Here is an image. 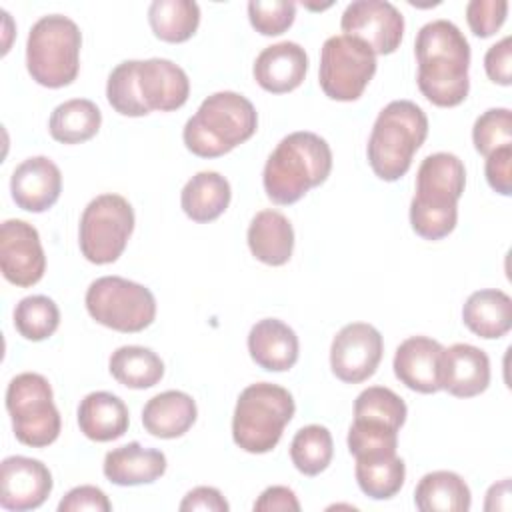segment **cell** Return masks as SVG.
<instances>
[{"label": "cell", "instance_id": "1", "mask_svg": "<svg viewBox=\"0 0 512 512\" xmlns=\"http://www.w3.org/2000/svg\"><path fill=\"white\" fill-rule=\"evenodd\" d=\"M418 62V88L422 96L440 108H452L466 100L470 90V44L456 24L438 18L424 24L414 42Z\"/></svg>", "mask_w": 512, "mask_h": 512}, {"label": "cell", "instance_id": "2", "mask_svg": "<svg viewBox=\"0 0 512 512\" xmlns=\"http://www.w3.org/2000/svg\"><path fill=\"white\" fill-rule=\"evenodd\" d=\"M190 80L166 58L124 60L108 76V104L122 116H146L154 110L172 112L186 104Z\"/></svg>", "mask_w": 512, "mask_h": 512}, {"label": "cell", "instance_id": "3", "mask_svg": "<svg viewBox=\"0 0 512 512\" xmlns=\"http://www.w3.org/2000/svg\"><path fill=\"white\" fill-rule=\"evenodd\" d=\"M466 186V168L456 154L436 152L422 160L416 172V192L410 202L412 230L424 240L446 238L458 222V200Z\"/></svg>", "mask_w": 512, "mask_h": 512}, {"label": "cell", "instance_id": "4", "mask_svg": "<svg viewBox=\"0 0 512 512\" xmlns=\"http://www.w3.org/2000/svg\"><path fill=\"white\" fill-rule=\"evenodd\" d=\"M330 170L332 150L328 142L314 132H292L278 142L264 164V192L274 204L288 206L320 186Z\"/></svg>", "mask_w": 512, "mask_h": 512}, {"label": "cell", "instance_id": "5", "mask_svg": "<svg viewBox=\"0 0 512 512\" xmlns=\"http://www.w3.org/2000/svg\"><path fill=\"white\" fill-rule=\"evenodd\" d=\"M258 128L254 104L232 90L210 94L184 124L186 148L200 158H218L250 140Z\"/></svg>", "mask_w": 512, "mask_h": 512}, {"label": "cell", "instance_id": "6", "mask_svg": "<svg viewBox=\"0 0 512 512\" xmlns=\"http://www.w3.org/2000/svg\"><path fill=\"white\" fill-rule=\"evenodd\" d=\"M426 136L424 110L412 100H392L378 112L368 138L366 154L372 172L384 182L400 180Z\"/></svg>", "mask_w": 512, "mask_h": 512}, {"label": "cell", "instance_id": "7", "mask_svg": "<svg viewBox=\"0 0 512 512\" xmlns=\"http://www.w3.org/2000/svg\"><path fill=\"white\" fill-rule=\"evenodd\" d=\"M294 412L296 404L286 388L272 382L246 386L232 416L234 444L250 454L274 450Z\"/></svg>", "mask_w": 512, "mask_h": 512}, {"label": "cell", "instance_id": "8", "mask_svg": "<svg viewBox=\"0 0 512 512\" xmlns=\"http://www.w3.org/2000/svg\"><path fill=\"white\" fill-rule=\"evenodd\" d=\"M82 32L62 14L42 16L26 40V68L34 82L46 88L72 84L80 70Z\"/></svg>", "mask_w": 512, "mask_h": 512}, {"label": "cell", "instance_id": "9", "mask_svg": "<svg viewBox=\"0 0 512 512\" xmlns=\"http://www.w3.org/2000/svg\"><path fill=\"white\" fill-rule=\"evenodd\" d=\"M6 410L18 442L44 448L60 436L62 420L50 382L36 372L14 376L6 388Z\"/></svg>", "mask_w": 512, "mask_h": 512}, {"label": "cell", "instance_id": "10", "mask_svg": "<svg viewBox=\"0 0 512 512\" xmlns=\"http://www.w3.org/2000/svg\"><path fill=\"white\" fill-rule=\"evenodd\" d=\"M84 302L98 324L116 332H142L156 318L154 294L122 276L96 278L88 286Z\"/></svg>", "mask_w": 512, "mask_h": 512}, {"label": "cell", "instance_id": "11", "mask_svg": "<svg viewBox=\"0 0 512 512\" xmlns=\"http://www.w3.org/2000/svg\"><path fill=\"white\" fill-rule=\"evenodd\" d=\"M134 230V210L120 194H100L88 202L80 216L78 244L92 264L116 262Z\"/></svg>", "mask_w": 512, "mask_h": 512}, {"label": "cell", "instance_id": "12", "mask_svg": "<svg viewBox=\"0 0 512 512\" xmlns=\"http://www.w3.org/2000/svg\"><path fill=\"white\" fill-rule=\"evenodd\" d=\"M376 74V54L360 40L338 34L322 44L318 82L322 92L338 102L362 96Z\"/></svg>", "mask_w": 512, "mask_h": 512}, {"label": "cell", "instance_id": "13", "mask_svg": "<svg viewBox=\"0 0 512 512\" xmlns=\"http://www.w3.org/2000/svg\"><path fill=\"white\" fill-rule=\"evenodd\" d=\"M340 28L374 54H392L404 36V16L386 0H354L342 12Z\"/></svg>", "mask_w": 512, "mask_h": 512}, {"label": "cell", "instance_id": "14", "mask_svg": "<svg viewBox=\"0 0 512 512\" xmlns=\"http://www.w3.org/2000/svg\"><path fill=\"white\" fill-rule=\"evenodd\" d=\"M384 352L382 334L368 322H352L338 330L330 346V368L346 384L368 380Z\"/></svg>", "mask_w": 512, "mask_h": 512}, {"label": "cell", "instance_id": "15", "mask_svg": "<svg viewBox=\"0 0 512 512\" xmlns=\"http://www.w3.org/2000/svg\"><path fill=\"white\" fill-rule=\"evenodd\" d=\"M0 270L2 276L20 288L34 286L46 272V256L38 230L18 218L0 226Z\"/></svg>", "mask_w": 512, "mask_h": 512}, {"label": "cell", "instance_id": "16", "mask_svg": "<svg viewBox=\"0 0 512 512\" xmlns=\"http://www.w3.org/2000/svg\"><path fill=\"white\" fill-rule=\"evenodd\" d=\"M48 466L28 456H8L0 464V506L14 512L40 508L52 492Z\"/></svg>", "mask_w": 512, "mask_h": 512}, {"label": "cell", "instance_id": "17", "mask_svg": "<svg viewBox=\"0 0 512 512\" xmlns=\"http://www.w3.org/2000/svg\"><path fill=\"white\" fill-rule=\"evenodd\" d=\"M62 192L60 168L46 156L26 158L10 176V194L18 208L26 212H46Z\"/></svg>", "mask_w": 512, "mask_h": 512}, {"label": "cell", "instance_id": "18", "mask_svg": "<svg viewBox=\"0 0 512 512\" xmlns=\"http://www.w3.org/2000/svg\"><path fill=\"white\" fill-rule=\"evenodd\" d=\"M442 354L440 342L428 336L406 338L394 354V374L410 390L420 394H434L442 390Z\"/></svg>", "mask_w": 512, "mask_h": 512}, {"label": "cell", "instance_id": "19", "mask_svg": "<svg viewBox=\"0 0 512 512\" xmlns=\"http://www.w3.org/2000/svg\"><path fill=\"white\" fill-rule=\"evenodd\" d=\"M308 72V54L296 42H278L266 46L254 60L252 74L260 88L272 94L296 90Z\"/></svg>", "mask_w": 512, "mask_h": 512}, {"label": "cell", "instance_id": "20", "mask_svg": "<svg viewBox=\"0 0 512 512\" xmlns=\"http://www.w3.org/2000/svg\"><path fill=\"white\" fill-rule=\"evenodd\" d=\"M442 390L456 398H472L482 394L490 384L488 354L472 344H452L442 354Z\"/></svg>", "mask_w": 512, "mask_h": 512}, {"label": "cell", "instance_id": "21", "mask_svg": "<svg viewBox=\"0 0 512 512\" xmlns=\"http://www.w3.org/2000/svg\"><path fill=\"white\" fill-rule=\"evenodd\" d=\"M298 336L278 318L258 320L248 332L250 358L268 372H286L298 360Z\"/></svg>", "mask_w": 512, "mask_h": 512}, {"label": "cell", "instance_id": "22", "mask_svg": "<svg viewBox=\"0 0 512 512\" xmlns=\"http://www.w3.org/2000/svg\"><path fill=\"white\" fill-rule=\"evenodd\" d=\"M166 456L162 450L144 448L140 442H128L104 456L102 472L116 486L152 484L166 472Z\"/></svg>", "mask_w": 512, "mask_h": 512}, {"label": "cell", "instance_id": "23", "mask_svg": "<svg viewBox=\"0 0 512 512\" xmlns=\"http://www.w3.org/2000/svg\"><path fill=\"white\" fill-rule=\"evenodd\" d=\"M198 416L196 402L182 390H166L152 396L142 408L144 430L156 438L172 440L186 434Z\"/></svg>", "mask_w": 512, "mask_h": 512}, {"label": "cell", "instance_id": "24", "mask_svg": "<svg viewBox=\"0 0 512 512\" xmlns=\"http://www.w3.org/2000/svg\"><path fill=\"white\" fill-rule=\"evenodd\" d=\"M130 414L122 398L112 392H90L78 404L80 432L94 442L118 440L126 434Z\"/></svg>", "mask_w": 512, "mask_h": 512}, {"label": "cell", "instance_id": "25", "mask_svg": "<svg viewBox=\"0 0 512 512\" xmlns=\"http://www.w3.org/2000/svg\"><path fill=\"white\" fill-rule=\"evenodd\" d=\"M248 248L268 266H284L294 250V228L278 210H260L248 226Z\"/></svg>", "mask_w": 512, "mask_h": 512}, {"label": "cell", "instance_id": "26", "mask_svg": "<svg viewBox=\"0 0 512 512\" xmlns=\"http://www.w3.org/2000/svg\"><path fill=\"white\" fill-rule=\"evenodd\" d=\"M462 320L484 340L502 338L512 328V298L496 288L476 290L462 306Z\"/></svg>", "mask_w": 512, "mask_h": 512}, {"label": "cell", "instance_id": "27", "mask_svg": "<svg viewBox=\"0 0 512 512\" xmlns=\"http://www.w3.org/2000/svg\"><path fill=\"white\" fill-rule=\"evenodd\" d=\"M230 198V182L214 170H202L184 184L180 192V206L190 220L204 224L222 216Z\"/></svg>", "mask_w": 512, "mask_h": 512}, {"label": "cell", "instance_id": "28", "mask_svg": "<svg viewBox=\"0 0 512 512\" xmlns=\"http://www.w3.org/2000/svg\"><path fill=\"white\" fill-rule=\"evenodd\" d=\"M414 504L420 512H468L472 494L460 474L434 470L416 484Z\"/></svg>", "mask_w": 512, "mask_h": 512}, {"label": "cell", "instance_id": "29", "mask_svg": "<svg viewBox=\"0 0 512 512\" xmlns=\"http://www.w3.org/2000/svg\"><path fill=\"white\" fill-rule=\"evenodd\" d=\"M100 124L102 112L92 100L72 98L52 110L48 130L56 142L82 144L98 134Z\"/></svg>", "mask_w": 512, "mask_h": 512}, {"label": "cell", "instance_id": "30", "mask_svg": "<svg viewBox=\"0 0 512 512\" xmlns=\"http://www.w3.org/2000/svg\"><path fill=\"white\" fill-rule=\"evenodd\" d=\"M108 370L112 378L134 390H144L156 386L164 376L162 358L144 346H120L112 352L108 360Z\"/></svg>", "mask_w": 512, "mask_h": 512}, {"label": "cell", "instance_id": "31", "mask_svg": "<svg viewBox=\"0 0 512 512\" xmlns=\"http://www.w3.org/2000/svg\"><path fill=\"white\" fill-rule=\"evenodd\" d=\"M148 22L156 38L180 44L194 36L200 24V6L192 0H154Z\"/></svg>", "mask_w": 512, "mask_h": 512}, {"label": "cell", "instance_id": "32", "mask_svg": "<svg viewBox=\"0 0 512 512\" xmlns=\"http://www.w3.org/2000/svg\"><path fill=\"white\" fill-rule=\"evenodd\" d=\"M360 490L372 500H388L400 492L406 478V464L396 454L358 458L354 466Z\"/></svg>", "mask_w": 512, "mask_h": 512}, {"label": "cell", "instance_id": "33", "mask_svg": "<svg viewBox=\"0 0 512 512\" xmlns=\"http://www.w3.org/2000/svg\"><path fill=\"white\" fill-rule=\"evenodd\" d=\"M334 456L332 434L326 426L308 424L300 428L290 444V458L304 476H318L328 468Z\"/></svg>", "mask_w": 512, "mask_h": 512}, {"label": "cell", "instance_id": "34", "mask_svg": "<svg viewBox=\"0 0 512 512\" xmlns=\"http://www.w3.org/2000/svg\"><path fill=\"white\" fill-rule=\"evenodd\" d=\"M60 324V310L56 302L48 296L34 294L22 298L14 308V328L16 332L32 342L50 338Z\"/></svg>", "mask_w": 512, "mask_h": 512}, {"label": "cell", "instance_id": "35", "mask_svg": "<svg viewBox=\"0 0 512 512\" xmlns=\"http://www.w3.org/2000/svg\"><path fill=\"white\" fill-rule=\"evenodd\" d=\"M406 402L386 386H368L354 400V420L378 422L400 430L406 422Z\"/></svg>", "mask_w": 512, "mask_h": 512}, {"label": "cell", "instance_id": "36", "mask_svg": "<svg viewBox=\"0 0 512 512\" xmlns=\"http://www.w3.org/2000/svg\"><path fill=\"white\" fill-rule=\"evenodd\" d=\"M348 450L358 458H372V456H388L396 454L398 448V430L366 420H354L348 430Z\"/></svg>", "mask_w": 512, "mask_h": 512}, {"label": "cell", "instance_id": "37", "mask_svg": "<svg viewBox=\"0 0 512 512\" xmlns=\"http://www.w3.org/2000/svg\"><path fill=\"white\" fill-rule=\"evenodd\" d=\"M472 142L482 156L502 146H512V112L508 108H490L480 114L472 126Z\"/></svg>", "mask_w": 512, "mask_h": 512}, {"label": "cell", "instance_id": "38", "mask_svg": "<svg viewBox=\"0 0 512 512\" xmlns=\"http://www.w3.org/2000/svg\"><path fill=\"white\" fill-rule=\"evenodd\" d=\"M296 16V4L288 0H250L248 20L262 36H280L286 32Z\"/></svg>", "mask_w": 512, "mask_h": 512}, {"label": "cell", "instance_id": "39", "mask_svg": "<svg viewBox=\"0 0 512 512\" xmlns=\"http://www.w3.org/2000/svg\"><path fill=\"white\" fill-rule=\"evenodd\" d=\"M508 14L506 0H470L466 4V20L474 36L488 38L500 30Z\"/></svg>", "mask_w": 512, "mask_h": 512}, {"label": "cell", "instance_id": "40", "mask_svg": "<svg viewBox=\"0 0 512 512\" xmlns=\"http://www.w3.org/2000/svg\"><path fill=\"white\" fill-rule=\"evenodd\" d=\"M82 510H90V512H110L112 504L108 500V496L98 488V486H76L72 488L58 504V512H82Z\"/></svg>", "mask_w": 512, "mask_h": 512}, {"label": "cell", "instance_id": "41", "mask_svg": "<svg viewBox=\"0 0 512 512\" xmlns=\"http://www.w3.org/2000/svg\"><path fill=\"white\" fill-rule=\"evenodd\" d=\"M510 166H512V146H502L486 156V164H484L486 182L494 192L502 196L512 194Z\"/></svg>", "mask_w": 512, "mask_h": 512}, {"label": "cell", "instance_id": "42", "mask_svg": "<svg viewBox=\"0 0 512 512\" xmlns=\"http://www.w3.org/2000/svg\"><path fill=\"white\" fill-rule=\"evenodd\" d=\"M484 70L494 84L510 86L512 82V38L504 36L492 44L484 56Z\"/></svg>", "mask_w": 512, "mask_h": 512}, {"label": "cell", "instance_id": "43", "mask_svg": "<svg viewBox=\"0 0 512 512\" xmlns=\"http://www.w3.org/2000/svg\"><path fill=\"white\" fill-rule=\"evenodd\" d=\"M182 512H192V510H206V512H228L230 506L222 492L212 486H196L192 488L180 502L178 506Z\"/></svg>", "mask_w": 512, "mask_h": 512}, {"label": "cell", "instance_id": "44", "mask_svg": "<svg viewBox=\"0 0 512 512\" xmlns=\"http://www.w3.org/2000/svg\"><path fill=\"white\" fill-rule=\"evenodd\" d=\"M256 512H276V510H300V502L292 488L288 486H268L254 502Z\"/></svg>", "mask_w": 512, "mask_h": 512}, {"label": "cell", "instance_id": "45", "mask_svg": "<svg viewBox=\"0 0 512 512\" xmlns=\"http://www.w3.org/2000/svg\"><path fill=\"white\" fill-rule=\"evenodd\" d=\"M510 508V478H504L498 484H492L486 492V502L484 510H508Z\"/></svg>", "mask_w": 512, "mask_h": 512}]
</instances>
